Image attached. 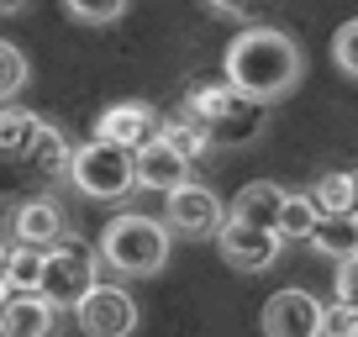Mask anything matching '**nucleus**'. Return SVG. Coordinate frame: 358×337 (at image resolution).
<instances>
[{
    "mask_svg": "<svg viewBox=\"0 0 358 337\" xmlns=\"http://www.w3.org/2000/svg\"><path fill=\"white\" fill-rule=\"evenodd\" d=\"M227 85L248 101L268 106L301 85V48L280 27H243L227 48Z\"/></svg>",
    "mask_w": 358,
    "mask_h": 337,
    "instance_id": "1",
    "label": "nucleus"
},
{
    "mask_svg": "<svg viewBox=\"0 0 358 337\" xmlns=\"http://www.w3.org/2000/svg\"><path fill=\"white\" fill-rule=\"evenodd\" d=\"M179 111L201 127L211 148H243V143H253V137L264 132V106L237 95L227 79L222 85H216V79H195Z\"/></svg>",
    "mask_w": 358,
    "mask_h": 337,
    "instance_id": "2",
    "label": "nucleus"
},
{
    "mask_svg": "<svg viewBox=\"0 0 358 337\" xmlns=\"http://www.w3.org/2000/svg\"><path fill=\"white\" fill-rule=\"evenodd\" d=\"M101 259L111 264L127 280H143V274H158L169 264V227L153 222V216H116L101 232Z\"/></svg>",
    "mask_w": 358,
    "mask_h": 337,
    "instance_id": "3",
    "label": "nucleus"
},
{
    "mask_svg": "<svg viewBox=\"0 0 358 337\" xmlns=\"http://www.w3.org/2000/svg\"><path fill=\"white\" fill-rule=\"evenodd\" d=\"M95 285H101L95 280V253H90L79 237H64L58 248L43 253V285H37V295H43L53 311H79V301H85Z\"/></svg>",
    "mask_w": 358,
    "mask_h": 337,
    "instance_id": "4",
    "label": "nucleus"
},
{
    "mask_svg": "<svg viewBox=\"0 0 358 337\" xmlns=\"http://www.w3.org/2000/svg\"><path fill=\"white\" fill-rule=\"evenodd\" d=\"M69 180H74V190L90 195V201H122V195L137 185V158L122 153V148H111V143H95V137H90V143L74 153Z\"/></svg>",
    "mask_w": 358,
    "mask_h": 337,
    "instance_id": "5",
    "label": "nucleus"
},
{
    "mask_svg": "<svg viewBox=\"0 0 358 337\" xmlns=\"http://www.w3.org/2000/svg\"><path fill=\"white\" fill-rule=\"evenodd\" d=\"M158 137H164V116L153 111V106L143 101H116L101 111V122H95V143H111L122 148V153H143V148H153Z\"/></svg>",
    "mask_w": 358,
    "mask_h": 337,
    "instance_id": "6",
    "label": "nucleus"
},
{
    "mask_svg": "<svg viewBox=\"0 0 358 337\" xmlns=\"http://www.w3.org/2000/svg\"><path fill=\"white\" fill-rule=\"evenodd\" d=\"M74 322H79V332H85V337H132L137 301L122 290V285H95V290L79 301Z\"/></svg>",
    "mask_w": 358,
    "mask_h": 337,
    "instance_id": "7",
    "label": "nucleus"
},
{
    "mask_svg": "<svg viewBox=\"0 0 358 337\" xmlns=\"http://www.w3.org/2000/svg\"><path fill=\"white\" fill-rule=\"evenodd\" d=\"M264 337H327V306L290 285L264 306Z\"/></svg>",
    "mask_w": 358,
    "mask_h": 337,
    "instance_id": "8",
    "label": "nucleus"
},
{
    "mask_svg": "<svg viewBox=\"0 0 358 337\" xmlns=\"http://www.w3.org/2000/svg\"><path fill=\"white\" fill-rule=\"evenodd\" d=\"M164 211H169V232H179V237H216L227 222L222 201L206 185H185V190L164 195Z\"/></svg>",
    "mask_w": 358,
    "mask_h": 337,
    "instance_id": "9",
    "label": "nucleus"
},
{
    "mask_svg": "<svg viewBox=\"0 0 358 337\" xmlns=\"http://www.w3.org/2000/svg\"><path fill=\"white\" fill-rule=\"evenodd\" d=\"M280 232H258V227H243V222H222V232H216V248H222V259L232 264V269L243 274H258L268 269V264L280 259Z\"/></svg>",
    "mask_w": 358,
    "mask_h": 337,
    "instance_id": "10",
    "label": "nucleus"
},
{
    "mask_svg": "<svg viewBox=\"0 0 358 337\" xmlns=\"http://www.w3.org/2000/svg\"><path fill=\"white\" fill-rule=\"evenodd\" d=\"M11 237H16V248H37V253H48V248H58L64 243V206L58 201H27V206H16L11 211Z\"/></svg>",
    "mask_w": 358,
    "mask_h": 337,
    "instance_id": "11",
    "label": "nucleus"
},
{
    "mask_svg": "<svg viewBox=\"0 0 358 337\" xmlns=\"http://www.w3.org/2000/svg\"><path fill=\"white\" fill-rule=\"evenodd\" d=\"M290 195L280 190V185L268 180H253L243 185V190L232 195V206H227V222H243V227H258V232H280V211Z\"/></svg>",
    "mask_w": 358,
    "mask_h": 337,
    "instance_id": "12",
    "label": "nucleus"
},
{
    "mask_svg": "<svg viewBox=\"0 0 358 337\" xmlns=\"http://www.w3.org/2000/svg\"><path fill=\"white\" fill-rule=\"evenodd\" d=\"M190 168L195 164H185L174 148L153 143V148L137 153V185H143V190H158V195H174V190H185V185H195Z\"/></svg>",
    "mask_w": 358,
    "mask_h": 337,
    "instance_id": "13",
    "label": "nucleus"
},
{
    "mask_svg": "<svg viewBox=\"0 0 358 337\" xmlns=\"http://www.w3.org/2000/svg\"><path fill=\"white\" fill-rule=\"evenodd\" d=\"M48 127H53V122H43L37 111L0 106V153H6V158H32V148L43 143Z\"/></svg>",
    "mask_w": 358,
    "mask_h": 337,
    "instance_id": "14",
    "label": "nucleus"
},
{
    "mask_svg": "<svg viewBox=\"0 0 358 337\" xmlns=\"http://www.w3.org/2000/svg\"><path fill=\"white\" fill-rule=\"evenodd\" d=\"M53 332V306L43 295H16L0 306V337H48Z\"/></svg>",
    "mask_w": 358,
    "mask_h": 337,
    "instance_id": "15",
    "label": "nucleus"
},
{
    "mask_svg": "<svg viewBox=\"0 0 358 337\" xmlns=\"http://www.w3.org/2000/svg\"><path fill=\"white\" fill-rule=\"evenodd\" d=\"M311 201L322 216H353L358 211V180L353 174H322L311 185Z\"/></svg>",
    "mask_w": 358,
    "mask_h": 337,
    "instance_id": "16",
    "label": "nucleus"
},
{
    "mask_svg": "<svg viewBox=\"0 0 358 337\" xmlns=\"http://www.w3.org/2000/svg\"><path fill=\"white\" fill-rule=\"evenodd\" d=\"M74 153H79V148H69V137L58 132V127H48L43 143L32 148V158H27V164H32L37 180H58V174H69V168H74Z\"/></svg>",
    "mask_w": 358,
    "mask_h": 337,
    "instance_id": "17",
    "label": "nucleus"
},
{
    "mask_svg": "<svg viewBox=\"0 0 358 337\" xmlns=\"http://www.w3.org/2000/svg\"><path fill=\"white\" fill-rule=\"evenodd\" d=\"M0 285H6L11 301H16V295H37V285H43V253H37V248H11Z\"/></svg>",
    "mask_w": 358,
    "mask_h": 337,
    "instance_id": "18",
    "label": "nucleus"
},
{
    "mask_svg": "<svg viewBox=\"0 0 358 337\" xmlns=\"http://www.w3.org/2000/svg\"><path fill=\"white\" fill-rule=\"evenodd\" d=\"M316 253H327V259H353L358 253V222L353 216H322V227H316Z\"/></svg>",
    "mask_w": 358,
    "mask_h": 337,
    "instance_id": "19",
    "label": "nucleus"
},
{
    "mask_svg": "<svg viewBox=\"0 0 358 337\" xmlns=\"http://www.w3.org/2000/svg\"><path fill=\"white\" fill-rule=\"evenodd\" d=\"M158 143H164V148H174V153L185 158V164H195V158H201L206 148H211V143H206V132H201V127H195L185 111L164 122V137H158Z\"/></svg>",
    "mask_w": 358,
    "mask_h": 337,
    "instance_id": "20",
    "label": "nucleus"
},
{
    "mask_svg": "<svg viewBox=\"0 0 358 337\" xmlns=\"http://www.w3.org/2000/svg\"><path fill=\"white\" fill-rule=\"evenodd\" d=\"M316 227H322L316 201H311V195H290V201H285V211H280V237H306V243H311Z\"/></svg>",
    "mask_w": 358,
    "mask_h": 337,
    "instance_id": "21",
    "label": "nucleus"
},
{
    "mask_svg": "<svg viewBox=\"0 0 358 337\" xmlns=\"http://www.w3.org/2000/svg\"><path fill=\"white\" fill-rule=\"evenodd\" d=\"M22 85H27V58H22L16 43L0 37V106H11L16 95H22Z\"/></svg>",
    "mask_w": 358,
    "mask_h": 337,
    "instance_id": "22",
    "label": "nucleus"
},
{
    "mask_svg": "<svg viewBox=\"0 0 358 337\" xmlns=\"http://www.w3.org/2000/svg\"><path fill=\"white\" fill-rule=\"evenodd\" d=\"M332 58H337V69H343L348 79H358V16L332 32Z\"/></svg>",
    "mask_w": 358,
    "mask_h": 337,
    "instance_id": "23",
    "label": "nucleus"
},
{
    "mask_svg": "<svg viewBox=\"0 0 358 337\" xmlns=\"http://www.w3.org/2000/svg\"><path fill=\"white\" fill-rule=\"evenodd\" d=\"M337 306L358 311V253H353V259H343V264H337Z\"/></svg>",
    "mask_w": 358,
    "mask_h": 337,
    "instance_id": "24",
    "label": "nucleus"
},
{
    "mask_svg": "<svg viewBox=\"0 0 358 337\" xmlns=\"http://www.w3.org/2000/svg\"><path fill=\"white\" fill-rule=\"evenodd\" d=\"M122 11H127L122 0H101V6H85V0H74V6H69V16H74V22H90V27H95V22H116Z\"/></svg>",
    "mask_w": 358,
    "mask_h": 337,
    "instance_id": "25",
    "label": "nucleus"
},
{
    "mask_svg": "<svg viewBox=\"0 0 358 337\" xmlns=\"http://www.w3.org/2000/svg\"><path fill=\"white\" fill-rule=\"evenodd\" d=\"M348 327H353V311H348V306H332V311H327V337H348Z\"/></svg>",
    "mask_w": 358,
    "mask_h": 337,
    "instance_id": "26",
    "label": "nucleus"
},
{
    "mask_svg": "<svg viewBox=\"0 0 358 337\" xmlns=\"http://www.w3.org/2000/svg\"><path fill=\"white\" fill-rule=\"evenodd\" d=\"M6 259H11V248H6V243H0V274H6Z\"/></svg>",
    "mask_w": 358,
    "mask_h": 337,
    "instance_id": "27",
    "label": "nucleus"
},
{
    "mask_svg": "<svg viewBox=\"0 0 358 337\" xmlns=\"http://www.w3.org/2000/svg\"><path fill=\"white\" fill-rule=\"evenodd\" d=\"M348 337H358V311H353V327H348Z\"/></svg>",
    "mask_w": 358,
    "mask_h": 337,
    "instance_id": "28",
    "label": "nucleus"
},
{
    "mask_svg": "<svg viewBox=\"0 0 358 337\" xmlns=\"http://www.w3.org/2000/svg\"><path fill=\"white\" fill-rule=\"evenodd\" d=\"M353 222H358V211H353Z\"/></svg>",
    "mask_w": 358,
    "mask_h": 337,
    "instance_id": "29",
    "label": "nucleus"
},
{
    "mask_svg": "<svg viewBox=\"0 0 358 337\" xmlns=\"http://www.w3.org/2000/svg\"><path fill=\"white\" fill-rule=\"evenodd\" d=\"M353 180H358V174H353Z\"/></svg>",
    "mask_w": 358,
    "mask_h": 337,
    "instance_id": "30",
    "label": "nucleus"
}]
</instances>
